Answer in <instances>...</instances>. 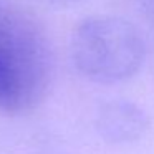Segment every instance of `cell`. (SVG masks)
<instances>
[{
  "instance_id": "cell-1",
  "label": "cell",
  "mask_w": 154,
  "mask_h": 154,
  "mask_svg": "<svg viewBox=\"0 0 154 154\" xmlns=\"http://www.w3.org/2000/svg\"><path fill=\"white\" fill-rule=\"evenodd\" d=\"M51 73V48L40 20L17 0H0V111H33L47 96Z\"/></svg>"
},
{
  "instance_id": "cell-2",
  "label": "cell",
  "mask_w": 154,
  "mask_h": 154,
  "mask_svg": "<svg viewBox=\"0 0 154 154\" xmlns=\"http://www.w3.org/2000/svg\"><path fill=\"white\" fill-rule=\"evenodd\" d=\"M71 60L85 78L114 85L133 78L146 57V43L136 25L116 15H91L71 35Z\"/></svg>"
},
{
  "instance_id": "cell-3",
  "label": "cell",
  "mask_w": 154,
  "mask_h": 154,
  "mask_svg": "<svg viewBox=\"0 0 154 154\" xmlns=\"http://www.w3.org/2000/svg\"><path fill=\"white\" fill-rule=\"evenodd\" d=\"M94 126L106 143L128 144L144 136L149 128V118L133 101L111 100L100 106Z\"/></svg>"
},
{
  "instance_id": "cell-4",
  "label": "cell",
  "mask_w": 154,
  "mask_h": 154,
  "mask_svg": "<svg viewBox=\"0 0 154 154\" xmlns=\"http://www.w3.org/2000/svg\"><path fill=\"white\" fill-rule=\"evenodd\" d=\"M47 2H53V4H68V2H75V0H47Z\"/></svg>"
}]
</instances>
